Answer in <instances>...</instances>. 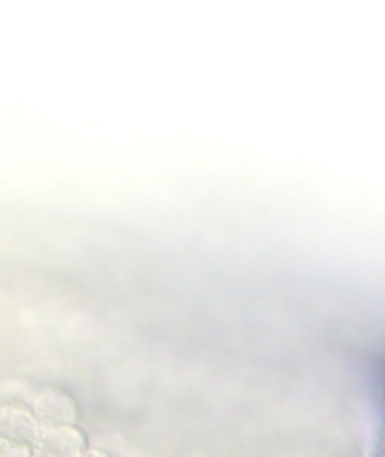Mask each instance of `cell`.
Masks as SVG:
<instances>
[{
    "instance_id": "obj_4",
    "label": "cell",
    "mask_w": 385,
    "mask_h": 457,
    "mask_svg": "<svg viewBox=\"0 0 385 457\" xmlns=\"http://www.w3.org/2000/svg\"><path fill=\"white\" fill-rule=\"evenodd\" d=\"M0 457H30V450L25 445L3 443V448H0Z\"/></svg>"
},
{
    "instance_id": "obj_5",
    "label": "cell",
    "mask_w": 385,
    "mask_h": 457,
    "mask_svg": "<svg viewBox=\"0 0 385 457\" xmlns=\"http://www.w3.org/2000/svg\"><path fill=\"white\" fill-rule=\"evenodd\" d=\"M3 443H4V440H3V438H0V448H3Z\"/></svg>"
},
{
    "instance_id": "obj_2",
    "label": "cell",
    "mask_w": 385,
    "mask_h": 457,
    "mask_svg": "<svg viewBox=\"0 0 385 457\" xmlns=\"http://www.w3.org/2000/svg\"><path fill=\"white\" fill-rule=\"evenodd\" d=\"M35 416L47 428H64L76 416V404L59 389H47L35 401Z\"/></svg>"
},
{
    "instance_id": "obj_3",
    "label": "cell",
    "mask_w": 385,
    "mask_h": 457,
    "mask_svg": "<svg viewBox=\"0 0 385 457\" xmlns=\"http://www.w3.org/2000/svg\"><path fill=\"white\" fill-rule=\"evenodd\" d=\"M82 435L72 428H50L40 433V445L53 457H74L84 448Z\"/></svg>"
},
{
    "instance_id": "obj_1",
    "label": "cell",
    "mask_w": 385,
    "mask_h": 457,
    "mask_svg": "<svg viewBox=\"0 0 385 457\" xmlns=\"http://www.w3.org/2000/svg\"><path fill=\"white\" fill-rule=\"evenodd\" d=\"M40 433V421L27 406L18 403L0 404V438L4 443L29 446L30 443H37Z\"/></svg>"
}]
</instances>
